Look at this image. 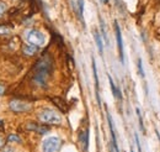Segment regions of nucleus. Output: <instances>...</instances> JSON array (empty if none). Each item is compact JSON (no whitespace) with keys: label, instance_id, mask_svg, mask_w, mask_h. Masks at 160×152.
I'll return each instance as SVG.
<instances>
[{"label":"nucleus","instance_id":"1","mask_svg":"<svg viewBox=\"0 0 160 152\" xmlns=\"http://www.w3.org/2000/svg\"><path fill=\"white\" fill-rule=\"evenodd\" d=\"M53 71V61L49 54H44L41 57L33 67V83L41 88L47 87L48 77Z\"/></svg>","mask_w":160,"mask_h":152},{"label":"nucleus","instance_id":"2","mask_svg":"<svg viewBox=\"0 0 160 152\" xmlns=\"http://www.w3.org/2000/svg\"><path fill=\"white\" fill-rule=\"evenodd\" d=\"M37 118L40 119L41 123L43 124H48V125H59L62 123V116L61 114L54 110V109H49V108H44L42 109Z\"/></svg>","mask_w":160,"mask_h":152},{"label":"nucleus","instance_id":"3","mask_svg":"<svg viewBox=\"0 0 160 152\" xmlns=\"http://www.w3.org/2000/svg\"><path fill=\"white\" fill-rule=\"evenodd\" d=\"M25 37L28 43L35 45L37 47H41L46 43V36L40 30H27L25 33Z\"/></svg>","mask_w":160,"mask_h":152},{"label":"nucleus","instance_id":"4","mask_svg":"<svg viewBox=\"0 0 160 152\" xmlns=\"http://www.w3.org/2000/svg\"><path fill=\"white\" fill-rule=\"evenodd\" d=\"M62 140L58 136L47 137L42 144V152H58L62 147Z\"/></svg>","mask_w":160,"mask_h":152},{"label":"nucleus","instance_id":"5","mask_svg":"<svg viewBox=\"0 0 160 152\" xmlns=\"http://www.w3.org/2000/svg\"><path fill=\"white\" fill-rule=\"evenodd\" d=\"M9 109L14 113H27L32 109V104L20 99H11L9 102Z\"/></svg>","mask_w":160,"mask_h":152},{"label":"nucleus","instance_id":"6","mask_svg":"<svg viewBox=\"0 0 160 152\" xmlns=\"http://www.w3.org/2000/svg\"><path fill=\"white\" fill-rule=\"evenodd\" d=\"M115 33H116V41H117V47H118V53H120V59L122 63H124V51H123V40H122V32L120 28V25L117 21H115Z\"/></svg>","mask_w":160,"mask_h":152},{"label":"nucleus","instance_id":"7","mask_svg":"<svg viewBox=\"0 0 160 152\" xmlns=\"http://www.w3.org/2000/svg\"><path fill=\"white\" fill-rule=\"evenodd\" d=\"M92 73H94V80H95V93H96V99L99 106H101V99H100V84H99V76H97V68H96V62L92 58Z\"/></svg>","mask_w":160,"mask_h":152},{"label":"nucleus","instance_id":"8","mask_svg":"<svg viewBox=\"0 0 160 152\" xmlns=\"http://www.w3.org/2000/svg\"><path fill=\"white\" fill-rule=\"evenodd\" d=\"M28 130H32V131H36V132H38V134H47L48 131H49V129L47 128V126H42V125H37V124H35V123H30V124H27V126H26Z\"/></svg>","mask_w":160,"mask_h":152},{"label":"nucleus","instance_id":"9","mask_svg":"<svg viewBox=\"0 0 160 152\" xmlns=\"http://www.w3.org/2000/svg\"><path fill=\"white\" fill-rule=\"evenodd\" d=\"M108 82H110V87H111V92H112V95L117 99V100H122V93L121 90L115 85L113 83V79L111 78V76H108Z\"/></svg>","mask_w":160,"mask_h":152},{"label":"nucleus","instance_id":"10","mask_svg":"<svg viewBox=\"0 0 160 152\" xmlns=\"http://www.w3.org/2000/svg\"><path fill=\"white\" fill-rule=\"evenodd\" d=\"M22 52H23L26 56H35V54L38 52V47L35 46V45L28 43V45L22 46Z\"/></svg>","mask_w":160,"mask_h":152},{"label":"nucleus","instance_id":"11","mask_svg":"<svg viewBox=\"0 0 160 152\" xmlns=\"http://www.w3.org/2000/svg\"><path fill=\"white\" fill-rule=\"evenodd\" d=\"M94 38H95V43L97 46V50H99L100 54H102L103 53V42H102V37H101V35L97 30L94 31Z\"/></svg>","mask_w":160,"mask_h":152},{"label":"nucleus","instance_id":"12","mask_svg":"<svg viewBox=\"0 0 160 152\" xmlns=\"http://www.w3.org/2000/svg\"><path fill=\"white\" fill-rule=\"evenodd\" d=\"M52 103H54V105H56L58 109L63 110V111H67V110H68V105H67L65 100L62 99V98H52Z\"/></svg>","mask_w":160,"mask_h":152},{"label":"nucleus","instance_id":"13","mask_svg":"<svg viewBox=\"0 0 160 152\" xmlns=\"http://www.w3.org/2000/svg\"><path fill=\"white\" fill-rule=\"evenodd\" d=\"M80 141L84 146V150H87V146H89V130L87 129L80 134Z\"/></svg>","mask_w":160,"mask_h":152},{"label":"nucleus","instance_id":"14","mask_svg":"<svg viewBox=\"0 0 160 152\" xmlns=\"http://www.w3.org/2000/svg\"><path fill=\"white\" fill-rule=\"evenodd\" d=\"M77 7H78V15L80 21L84 24V0H77Z\"/></svg>","mask_w":160,"mask_h":152},{"label":"nucleus","instance_id":"15","mask_svg":"<svg viewBox=\"0 0 160 152\" xmlns=\"http://www.w3.org/2000/svg\"><path fill=\"white\" fill-rule=\"evenodd\" d=\"M100 26H101V32H102L103 40H105L106 45H108V37H107V32H106V26H105V22H103L102 19H100Z\"/></svg>","mask_w":160,"mask_h":152},{"label":"nucleus","instance_id":"16","mask_svg":"<svg viewBox=\"0 0 160 152\" xmlns=\"http://www.w3.org/2000/svg\"><path fill=\"white\" fill-rule=\"evenodd\" d=\"M137 115H138V121H139V126H141V131L143 134H145V129H144V125H143V118H142V114H141V110L137 108Z\"/></svg>","mask_w":160,"mask_h":152},{"label":"nucleus","instance_id":"17","mask_svg":"<svg viewBox=\"0 0 160 152\" xmlns=\"http://www.w3.org/2000/svg\"><path fill=\"white\" fill-rule=\"evenodd\" d=\"M137 66H138V73H139V76H141L142 78H145V73H144V69H143V62H142L141 58L138 59Z\"/></svg>","mask_w":160,"mask_h":152},{"label":"nucleus","instance_id":"18","mask_svg":"<svg viewBox=\"0 0 160 152\" xmlns=\"http://www.w3.org/2000/svg\"><path fill=\"white\" fill-rule=\"evenodd\" d=\"M11 33V27L6 26V25H1L0 26V35H9Z\"/></svg>","mask_w":160,"mask_h":152},{"label":"nucleus","instance_id":"19","mask_svg":"<svg viewBox=\"0 0 160 152\" xmlns=\"http://www.w3.org/2000/svg\"><path fill=\"white\" fill-rule=\"evenodd\" d=\"M7 140L10 141V142H12V141H15V142H21V140H20V137L17 136V135H10L9 137H7Z\"/></svg>","mask_w":160,"mask_h":152},{"label":"nucleus","instance_id":"20","mask_svg":"<svg viewBox=\"0 0 160 152\" xmlns=\"http://www.w3.org/2000/svg\"><path fill=\"white\" fill-rule=\"evenodd\" d=\"M6 10H7L6 4H5V2H0V17L6 12Z\"/></svg>","mask_w":160,"mask_h":152},{"label":"nucleus","instance_id":"21","mask_svg":"<svg viewBox=\"0 0 160 152\" xmlns=\"http://www.w3.org/2000/svg\"><path fill=\"white\" fill-rule=\"evenodd\" d=\"M134 139H136V144H137V149H138V151L142 152V146H141V142H139V137H138V134H137V132L134 134Z\"/></svg>","mask_w":160,"mask_h":152},{"label":"nucleus","instance_id":"22","mask_svg":"<svg viewBox=\"0 0 160 152\" xmlns=\"http://www.w3.org/2000/svg\"><path fill=\"white\" fill-rule=\"evenodd\" d=\"M4 146H5V139L0 135V150H1V149H4Z\"/></svg>","mask_w":160,"mask_h":152},{"label":"nucleus","instance_id":"23","mask_svg":"<svg viewBox=\"0 0 160 152\" xmlns=\"http://www.w3.org/2000/svg\"><path fill=\"white\" fill-rule=\"evenodd\" d=\"M4 93H5V87H4V85H1V84H0V95H2V94H4Z\"/></svg>","mask_w":160,"mask_h":152},{"label":"nucleus","instance_id":"24","mask_svg":"<svg viewBox=\"0 0 160 152\" xmlns=\"http://www.w3.org/2000/svg\"><path fill=\"white\" fill-rule=\"evenodd\" d=\"M2 126H4V121H1V120H0V129H1Z\"/></svg>","mask_w":160,"mask_h":152},{"label":"nucleus","instance_id":"25","mask_svg":"<svg viewBox=\"0 0 160 152\" xmlns=\"http://www.w3.org/2000/svg\"><path fill=\"white\" fill-rule=\"evenodd\" d=\"M131 152H134V150H133V149H131Z\"/></svg>","mask_w":160,"mask_h":152}]
</instances>
